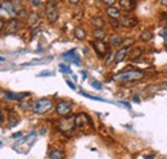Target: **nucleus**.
Segmentation results:
<instances>
[{"mask_svg":"<svg viewBox=\"0 0 167 159\" xmlns=\"http://www.w3.org/2000/svg\"><path fill=\"white\" fill-rule=\"evenodd\" d=\"M120 7L121 9L129 12V10H133L135 7H136V0H120Z\"/></svg>","mask_w":167,"mask_h":159,"instance_id":"obj_13","label":"nucleus"},{"mask_svg":"<svg viewBox=\"0 0 167 159\" xmlns=\"http://www.w3.org/2000/svg\"><path fill=\"white\" fill-rule=\"evenodd\" d=\"M3 114H1V108H0V121H3Z\"/></svg>","mask_w":167,"mask_h":159,"instance_id":"obj_42","label":"nucleus"},{"mask_svg":"<svg viewBox=\"0 0 167 159\" xmlns=\"http://www.w3.org/2000/svg\"><path fill=\"white\" fill-rule=\"evenodd\" d=\"M1 17H4V18H7V17H9V14L7 13L5 10L3 9V7H1V4H0V19H3Z\"/></svg>","mask_w":167,"mask_h":159,"instance_id":"obj_29","label":"nucleus"},{"mask_svg":"<svg viewBox=\"0 0 167 159\" xmlns=\"http://www.w3.org/2000/svg\"><path fill=\"white\" fill-rule=\"evenodd\" d=\"M76 129L75 125V115H68L66 118H62L58 123V130L64 135H71L72 131Z\"/></svg>","mask_w":167,"mask_h":159,"instance_id":"obj_2","label":"nucleus"},{"mask_svg":"<svg viewBox=\"0 0 167 159\" xmlns=\"http://www.w3.org/2000/svg\"><path fill=\"white\" fill-rule=\"evenodd\" d=\"M144 77V72L141 71H126L122 73H118V75L114 76V78L117 81H138L141 80Z\"/></svg>","mask_w":167,"mask_h":159,"instance_id":"obj_4","label":"nucleus"},{"mask_svg":"<svg viewBox=\"0 0 167 159\" xmlns=\"http://www.w3.org/2000/svg\"><path fill=\"white\" fill-rule=\"evenodd\" d=\"M0 4H1L3 9L5 10L8 14H9V17H10V18H15V17H18V15H17V12H15V9H14L13 1H10V0H4V1H1Z\"/></svg>","mask_w":167,"mask_h":159,"instance_id":"obj_10","label":"nucleus"},{"mask_svg":"<svg viewBox=\"0 0 167 159\" xmlns=\"http://www.w3.org/2000/svg\"><path fill=\"white\" fill-rule=\"evenodd\" d=\"M129 52H130V48H121L117 53L114 54V62L116 63H121V62L127 57Z\"/></svg>","mask_w":167,"mask_h":159,"instance_id":"obj_14","label":"nucleus"},{"mask_svg":"<svg viewBox=\"0 0 167 159\" xmlns=\"http://www.w3.org/2000/svg\"><path fill=\"white\" fill-rule=\"evenodd\" d=\"M59 69L63 73H67V75H72V69L68 67V65H66V64H59Z\"/></svg>","mask_w":167,"mask_h":159,"instance_id":"obj_26","label":"nucleus"},{"mask_svg":"<svg viewBox=\"0 0 167 159\" xmlns=\"http://www.w3.org/2000/svg\"><path fill=\"white\" fill-rule=\"evenodd\" d=\"M39 21V15L36 13H32L28 15V19H27V23H28L30 27H34L35 25H36V22Z\"/></svg>","mask_w":167,"mask_h":159,"instance_id":"obj_24","label":"nucleus"},{"mask_svg":"<svg viewBox=\"0 0 167 159\" xmlns=\"http://www.w3.org/2000/svg\"><path fill=\"white\" fill-rule=\"evenodd\" d=\"M161 36H162V38H163V40L167 42V28H165L163 31H162V32H161Z\"/></svg>","mask_w":167,"mask_h":159,"instance_id":"obj_34","label":"nucleus"},{"mask_svg":"<svg viewBox=\"0 0 167 159\" xmlns=\"http://www.w3.org/2000/svg\"><path fill=\"white\" fill-rule=\"evenodd\" d=\"M162 86H163V87H166V89H167V82H163V83H162Z\"/></svg>","mask_w":167,"mask_h":159,"instance_id":"obj_43","label":"nucleus"},{"mask_svg":"<svg viewBox=\"0 0 167 159\" xmlns=\"http://www.w3.org/2000/svg\"><path fill=\"white\" fill-rule=\"evenodd\" d=\"M111 23L113 25V28H117V27H120V22L117 21V19H111Z\"/></svg>","mask_w":167,"mask_h":159,"instance_id":"obj_33","label":"nucleus"},{"mask_svg":"<svg viewBox=\"0 0 167 159\" xmlns=\"http://www.w3.org/2000/svg\"><path fill=\"white\" fill-rule=\"evenodd\" d=\"M66 155L62 150H58V149H54L49 153V159H64Z\"/></svg>","mask_w":167,"mask_h":159,"instance_id":"obj_19","label":"nucleus"},{"mask_svg":"<svg viewBox=\"0 0 167 159\" xmlns=\"http://www.w3.org/2000/svg\"><path fill=\"white\" fill-rule=\"evenodd\" d=\"M66 83H67L68 86L72 89V90H76V86H75V85H73V83H72V82H71V81H69V80H66Z\"/></svg>","mask_w":167,"mask_h":159,"instance_id":"obj_35","label":"nucleus"},{"mask_svg":"<svg viewBox=\"0 0 167 159\" xmlns=\"http://www.w3.org/2000/svg\"><path fill=\"white\" fill-rule=\"evenodd\" d=\"M133 98H134V102H136V103L140 102V99H139V96H138V95H134Z\"/></svg>","mask_w":167,"mask_h":159,"instance_id":"obj_39","label":"nucleus"},{"mask_svg":"<svg viewBox=\"0 0 167 159\" xmlns=\"http://www.w3.org/2000/svg\"><path fill=\"white\" fill-rule=\"evenodd\" d=\"M139 23L138 18L135 17H131V15H123L120 19V26L122 27H126V28H131V27H135Z\"/></svg>","mask_w":167,"mask_h":159,"instance_id":"obj_9","label":"nucleus"},{"mask_svg":"<svg viewBox=\"0 0 167 159\" xmlns=\"http://www.w3.org/2000/svg\"><path fill=\"white\" fill-rule=\"evenodd\" d=\"M69 3L71 4H73V5H75V4H77V3H80V0H68Z\"/></svg>","mask_w":167,"mask_h":159,"instance_id":"obj_40","label":"nucleus"},{"mask_svg":"<svg viewBox=\"0 0 167 159\" xmlns=\"http://www.w3.org/2000/svg\"><path fill=\"white\" fill-rule=\"evenodd\" d=\"M5 60V58H3V57H0V62H4Z\"/></svg>","mask_w":167,"mask_h":159,"instance_id":"obj_44","label":"nucleus"},{"mask_svg":"<svg viewBox=\"0 0 167 159\" xmlns=\"http://www.w3.org/2000/svg\"><path fill=\"white\" fill-rule=\"evenodd\" d=\"M93 35H94V37L96 38V40H100V41H103V38L106 37V31H104L103 28H95L94 30V32H93Z\"/></svg>","mask_w":167,"mask_h":159,"instance_id":"obj_21","label":"nucleus"},{"mask_svg":"<svg viewBox=\"0 0 167 159\" xmlns=\"http://www.w3.org/2000/svg\"><path fill=\"white\" fill-rule=\"evenodd\" d=\"M106 12H107V15L111 19H118L120 17H121L120 9H117V8H114V7H108L106 9Z\"/></svg>","mask_w":167,"mask_h":159,"instance_id":"obj_15","label":"nucleus"},{"mask_svg":"<svg viewBox=\"0 0 167 159\" xmlns=\"http://www.w3.org/2000/svg\"><path fill=\"white\" fill-rule=\"evenodd\" d=\"M112 60H114V54L109 53V54H108V58H107V60H106V65H109V64L112 63Z\"/></svg>","mask_w":167,"mask_h":159,"instance_id":"obj_28","label":"nucleus"},{"mask_svg":"<svg viewBox=\"0 0 167 159\" xmlns=\"http://www.w3.org/2000/svg\"><path fill=\"white\" fill-rule=\"evenodd\" d=\"M145 159H153V157H145Z\"/></svg>","mask_w":167,"mask_h":159,"instance_id":"obj_45","label":"nucleus"},{"mask_svg":"<svg viewBox=\"0 0 167 159\" xmlns=\"http://www.w3.org/2000/svg\"><path fill=\"white\" fill-rule=\"evenodd\" d=\"M52 108H53V100L42 98V99H39L34 103L32 110H34V113H36V114H45V113H48Z\"/></svg>","mask_w":167,"mask_h":159,"instance_id":"obj_1","label":"nucleus"},{"mask_svg":"<svg viewBox=\"0 0 167 159\" xmlns=\"http://www.w3.org/2000/svg\"><path fill=\"white\" fill-rule=\"evenodd\" d=\"M161 4H162V5H165V7H167V0H161Z\"/></svg>","mask_w":167,"mask_h":159,"instance_id":"obj_41","label":"nucleus"},{"mask_svg":"<svg viewBox=\"0 0 167 159\" xmlns=\"http://www.w3.org/2000/svg\"><path fill=\"white\" fill-rule=\"evenodd\" d=\"M4 96L8 100H15V102H21L27 96V94L25 92H12V91H5L4 92Z\"/></svg>","mask_w":167,"mask_h":159,"instance_id":"obj_12","label":"nucleus"},{"mask_svg":"<svg viewBox=\"0 0 167 159\" xmlns=\"http://www.w3.org/2000/svg\"><path fill=\"white\" fill-rule=\"evenodd\" d=\"M45 15H46V19H48L50 23H54V22L58 21L59 12H58V4H57L55 0H49V1L46 3Z\"/></svg>","mask_w":167,"mask_h":159,"instance_id":"obj_3","label":"nucleus"},{"mask_svg":"<svg viewBox=\"0 0 167 159\" xmlns=\"http://www.w3.org/2000/svg\"><path fill=\"white\" fill-rule=\"evenodd\" d=\"M162 159H167V158H162Z\"/></svg>","mask_w":167,"mask_h":159,"instance_id":"obj_46","label":"nucleus"},{"mask_svg":"<svg viewBox=\"0 0 167 159\" xmlns=\"http://www.w3.org/2000/svg\"><path fill=\"white\" fill-rule=\"evenodd\" d=\"M123 41V37L120 36V35H112L109 38V44L112 46H121Z\"/></svg>","mask_w":167,"mask_h":159,"instance_id":"obj_16","label":"nucleus"},{"mask_svg":"<svg viewBox=\"0 0 167 159\" xmlns=\"http://www.w3.org/2000/svg\"><path fill=\"white\" fill-rule=\"evenodd\" d=\"M162 17H161V23H162V26H166L167 25V17H166V14H161Z\"/></svg>","mask_w":167,"mask_h":159,"instance_id":"obj_31","label":"nucleus"},{"mask_svg":"<svg viewBox=\"0 0 167 159\" xmlns=\"http://www.w3.org/2000/svg\"><path fill=\"white\" fill-rule=\"evenodd\" d=\"M120 104H121V105H123V107H126L127 109H130V108H131L130 103H127V102H120Z\"/></svg>","mask_w":167,"mask_h":159,"instance_id":"obj_36","label":"nucleus"},{"mask_svg":"<svg viewBox=\"0 0 167 159\" xmlns=\"http://www.w3.org/2000/svg\"><path fill=\"white\" fill-rule=\"evenodd\" d=\"M53 75V72H50V71H44V72H40L39 73V77H42V76H52Z\"/></svg>","mask_w":167,"mask_h":159,"instance_id":"obj_32","label":"nucleus"},{"mask_svg":"<svg viewBox=\"0 0 167 159\" xmlns=\"http://www.w3.org/2000/svg\"><path fill=\"white\" fill-rule=\"evenodd\" d=\"M81 95H84L85 98H88V99H91V100H96V102H103V103H106V102H107L106 99H103V98H99V96H94V95H90V94H88V92H84V91H81Z\"/></svg>","mask_w":167,"mask_h":159,"instance_id":"obj_25","label":"nucleus"},{"mask_svg":"<svg viewBox=\"0 0 167 159\" xmlns=\"http://www.w3.org/2000/svg\"><path fill=\"white\" fill-rule=\"evenodd\" d=\"M75 125L76 129H88L93 127V121L86 113H79L75 115Z\"/></svg>","mask_w":167,"mask_h":159,"instance_id":"obj_5","label":"nucleus"},{"mask_svg":"<svg viewBox=\"0 0 167 159\" xmlns=\"http://www.w3.org/2000/svg\"><path fill=\"white\" fill-rule=\"evenodd\" d=\"M55 112L59 115H68L72 112V103L67 100H61L55 104Z\"/></svg>","mask_w":167,"mask_h":159,"instance_id":"obj_6","label":"nucleus"},{"mask_svg":"<svg viewBox=\"0 0 167 159\" xmlns=\"http://www.w3.org/2000/svg\"><path fill=\"white\" fill-rule=\"evenodd\" d=\"M73 35H75V37L79 38V40H85V38H86V31H85L82 27H76L75 31H73Z\"/></svg>","mask_w":167,"mask_h":159,"instance_id":"obj_17","label":"nucleus"},{"mask_svg":"<svg viewBox=\"0 0 167 159\" xmlns=\"http://www.w3.org/2000/svg\"><path fill=\"white\" fill-rule=\"evenodd\" d=\"M93 45V49L95 50L96 55H98L99 58H104L108 54V52H109V48H108L107 44H104L103 41L100 40H96V41H93L91 42Z\"/></svg>","mask_w":167,"mask_h":159,"instance_id":"obj_7","label":"nucleus"},{"mask_svg":"<svg viewBox=\"0 0 167 159\" xmlns=\"http://www.w3.org/2000/svg\"><path fill=\"white\" fill-rule=\"evenodd\" d=\"M4 26H5V23H4V19H0V32H1V31H3Z\"/></svg>","mask_w":167,"mask_h":159,"instance_id":"obj_38","label":"nucleus"},{"mask_svg":"<svg viewBox=\"0 0 167 159\" xmlns=\"http://www.w3.org/2000/svg\"><path fill=\"white\" fill-rule=\"evenodd\" d=\"M152 37H153V32L150 30H145V31H143V32L140 33V40L144 41V42L152 40Z\"/></svg>","mask_w":167,"mask_h":159,"instance_id":"obj_20","label":"nucleus"},{"mask_svg":"<svg viewBox=\"0 0 167 159\" xmlns=\"http://www.w3.org/2000/svg\"><path fill=\"white\" fill-rule=\"evenodd\" d=\"M76 49H72L69 50V52L64 53L63 54V58L66 62H68V63H75V64H80V58L76 55Z\"/></svg>","mask_w":167,"mask_h":159,"instance_id":"obj_11","label":"nucleus"},{"mask_svg":"<svg viewBox=\"0 0 167 159\" xmlns=\"http://www.w3.org/2000/svg\"><path fill=\"white\" fill-rule=\"evenodd\" d=\"M141 53H143V50H141L140 48H134V49L130 52L129 57H130V59H136V58L141 57Z\"/></svg>","mask_w":167,"mask_h":159,"instance_id":"obj_23","label":"nucleus"},{"mask_svg":"<svg viewBox=\"0 0 167 159\" xmlns=\"http://www.w3.org/2000/svg\"><path fill=\"white\" fill-rule=\"evenodd\" d=\"M91 25L95 26V28H103L106 26V22L102 17H93L91 18Z\"/></svg>","mask_w":167,"mask_h":159,"instance_id":"obj_18","label":"nucleus"},{"mask_svg":"<svg viewBox=\"0 0 167 159\" xmlns=\"http://www.w3.org/2000/svg\"><path fill=\"white\" fill-rule=\"evenodd\" d=\"M22 28V22L19 19H15V18H12L8 25L5 26V33L7 35H12V33H15L17 31H19Z\"/></svg>","mask_w":167,"mask_h":159,"instance_id":"obj_8","label":"nucleus"},{"mask_svg":"<svg viewBox=\"0 0 167 159\" xmlns=\"http://www.w3.org/2000/svg\"><path fill=\"white\" fill-rule=\"evenodd\" d=\"M9 113H10V115H9V126L13 127V126H15L19 122V117L14 113L13 110H9Z\"/></svg>","mask_w":167,"mask_h":159,"instance_id":"obj_22","label":"nucleus"},{"mask_svg":"<svg viewBox=\"0 0 167 159\" xmlns=\"http://www.w3.org/2000/svg\"><path fill=\"white\" fill-rule=\"evenodd\" d=\"M91 86L96 90H102V83L98 82V81H91Z\"/></svg>","mask_w":167,"mask_h":159,"instance_id":"obj_27","label":"nucleus"},{"mask_svg":"<svg viewBox=\"0 0 167 159\" xmlns=\"http://www.w3.org/2000/svg\"><path fill=\"white\" fill-rule=\"evenodd\" d=\"M22 136V132H15L12 135V139H18V137H21Z\"/></svg>","mask_w":167,"mask_h":159,"instance_id":"obj_37","label":"nucleus"},{"mask_svg":"<svg viewBox=\"0 0 167 159\" xmlns=\"http://www.w3.org/2000/svg\"><path fill=\"white\" fill-rule=\"evenodd\" d=\"M102 1L106 4V5H108V7H112L116 3V0H102Z\"/></svg>","mask_w":167,"mask_h":159,"instance_id":"obj_30","label":"nucleus"}]
</instances>
